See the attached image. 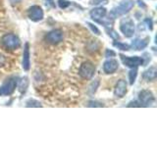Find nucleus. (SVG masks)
Returning a JSON list of instances; mask_svg holds the SVG:
<instances>
[{"label":"nucleus","mask_w":157,"mask_h":147,"mask_svg":"<svg viewBox=\"0 0 157 147\" xmlns=\"http://www.w3.org/2000/svg\"><path fill=\"white\" fill-rule=\"evenodd\" d=\"M120 31L126 37H132L135 33V23L131 18H124L120 22Z\"/></svg>","instance_id":"20e7f679"},{"label":"nucleus","mask_w":157,"mask_h":147,"mask_svg":"<svg viewBox=\"0 0 157 147\" xmlns=\"http://www.w3.org/2000/svg\"><path fill=\"white\" fill-rule=\"evenodd\" d=\"M145 23L148 24V28L151 31V29H152V20L151 19H146L145 20Z\"/></svg>","instance_id":"c85d7f7f"},{"label":"nucleus","mask_w":157,"mask_h":147,"mask_svg":"<svg viewBox=\"0 0 157 147\" xmlns=\"http://www.w3.org/2000/svg\"><path fill=\"white\" fill-rule=\"evenodd\" d=\"M18 85V80L17 77H12L6 80L3 85L0 86V96H6V95H11L15 91Z\"/></svg>","instance_id":"7ed1b4c3"},{"label":"nucleus","mask_w":157,"mask_h":147,"mask_svg":"<svg viewBox=\"0 0 157 147\" xmlns=\"http://www.w3.org/2000/svg\"><path fill=\"white\" fill-rule=\"evenodd\" d=\"M127 82L124 80H120L118 81V82L115 85V89H114V95L117 98H123L127 93Z\"/></svg>","instance_id":"9d476101"},{"label":"nucleus","mask_w":157,"mask_h":147,"mask_svg":"<svg viewBox=\"0 0 157 147\" xmlns=\"http://www.w3.org/2000/svg\"><path fill=\"white\" fill-rule=\"evenodd\" d=\"M26 106L27 107H42L40 102L36 100V99H32V98L26 102Z\"/></svg>","instance_id":"6ab92c4d"},{"label":"nucleus","mask_w":157,"mask_h":147,"mask_svg":"<svg viewBox=\"0 0 157 147\" xmlns=\"http://www.w3.org/2000/svg\"><path fill=\"white\" fill-rule=\"evenodd\" d=\"M58 5L61 9H66L71 5V2L68 0H58Z\"/></svg>","instance_id":"aec40b11"},{"label":"nucleus","mask_w":157,"mask_h":147,"mask_svg":"<svg viewBox=\"0 0 157 147\" xmlns=\"http://www.w3.org/2000/svg\"><path fill=\"white\" fill-rule=\"evenodd\" d=\"M134 5H135V2L132 1V0H123L117 7L112 9V11L109 14V18L114 20L116 18L124 16L125 14L129 13L131 11L132 7H134Z\"/></svg>","instance_id":"f257e3e1"},{"label":"nucleus","mask_w":157,"mask_h":147,"mask_svg":"<svg viewBox=\"0 0 157 147\" xmlns=\"http://www.w3.org/2000/svg\"><path fill=\"white\" fill-rule=\"evenodd\" d=\"M88 107H103V104L102 103H98L96 101H90Z\"/></svg>","instance_id":"b1692460"},{"label":"nucleus","mask_w":157,"mask_h":147,"mask_svg":"<svg viewBox=\"0 0 157 147\" xmlns=\"http://www.w3.org/2000/svg\"><path fill=\"white\" fill-rule=\"evenodd\" d=\"M150 38L149 37H145V38H136L135 40L132 41L131 47L135 50H141V49H144L147 45H148Z\"/></svg>","instance_id":"f8f14e48"},{"label":"nucleus","mask_w":157,"mask_h":147,"mask_svg":"<svg viewBox=\"0 0 157 147\" xmlns=\"http://www.w3.org/2000/svg\"><path fill=\"white\" fill-rule=\"evenodd\" d=\"M87 26L90 27V28L91 31H92L93 32H94L95 34H97V36H99V34H100V31L94 26V24H90V23H87Z\"/></svg>","instance_id":"4be33fe9"},{"label":"nucleus","mask_w":157,"mask_h":147,"mask_svg":"<svg viewBox=\"0 0 157 147\" xmlns=\"http://www.w3.org/2000/svg\"><path fill=\"white\" fill-rule=\"evenodd\" d=\"M43 10L38 5H33L28 10V17L33 22H39L43 19Z\"/></svg>","instance_id":"1a4fd4ad"},{"label":"nucleus","mask_w":157,"mask_h":147,"mask_svg":"<svg viewBox=\"0 0 157 147\" xmlns=\"http://www.w3.org/2000/svg\"><path fill=\"white\" fill-rule=\"evenodd\" d=\"M5 63H6V59H5V56L0 53V67H3L5 65Z\"/></svg>","instance_id":"a878e982"},{"label":"nucleus","mask_w":157,"mask_h":147,"mask_svg":"<svg viewBox=\"0 0 157 147\" xmlns=\"http://www.w3.org/2000/svg\"><path fill=\"white\" fill-rule=\"evenodd\" d=\"M113 45H114L116 48L120 49V50H122V51H128V50H130V48H131V46L129 45V44L119 42V41H118V42L114 41V42H113Z\"/></svg>","instance_id":"dca6fc26"},{"label":"nucleus","mask_w":157,"mask_h":147,"mask_svg":"<svg viewBox=\"0 0 157 147\" xmlns=\"http://www.w3.org/2000/svg\"><path fill=\"white\" fill-rule=\"evenodd\" d=\"M120 58L123 62V64L128 68H137L139 66H141L144 64V58H140L139 56L134 57H128L125 55H120Z\"/></svg>","instance_id":"6e6552de"},{"label":"nucleus","mask_w":157,"mask_h":147,"mask_svg":"<svg viewBox=\"0 0 157 147\" xmlns=\"http://www.w3.org/2000/svg\"><path fill=\"white\" fill-rule=\"evenodd\" d=\"M106 32H108V36H111L112 38H114V39H119L120 36H119V34H118L114 29H112V28H106Z\"/></svg>","instance_id":"412c9836"},{"label":"nucleus","mask_w":157,"mask_h":147,"mask_svg":"<svg viewBox=\"0 0 157 147\" xmlns=\"http://www.w3.org/2000/svg\"><path fill=\"white\" fill-rule=\"evenodd\" d=\"M116 56V53L113 51V50H110V49H107L106 52H105V57L109 58V57H115Z\"/></svg>","instance_id":"393cba45"},{"label":"nucleus","mask_w":157,"mask_h":147,"mask_svg":"<svg viewBox=\"0 0 157 147\" xmlns=\"http://www.w3.org/2000/svg\"><path fill=\"white\" fill-rule=\"evenodd\" d=\"M64 38V34L61 29H53V31L49 32L46 36H45V40L49 44H52V45H56V44L60 43L63 41Z\"/></svg>","instance_id":"0eeeda50"},{"label":"nucleus","mask_w":157,"mask_h":147,"mask_svg":"<svg viewBox=\"0 0 157 147\" xmlns=\"http://www.w3.org/2000/svg\"><path fill=\"white\" fill-rule=\"evenodd\" d=\"M45 4L47 7H55V3L53 2V0H45Z\"/></svg>","instance_id":"cd10ccee"},{"label":"nucleus","mask_w":157,"mask_h":147,"mask_svg":"<svg viewBox=\"0 0 157 147\" xmlns=\"http://www.w3.org/2000/svg\"><path fill=\"white\" fill-rule=\"evenodd\" d=\"M94 73H95V66L90 61L83 62L80 67V71H78L80 76L82 78H85V80H90L93 77V75H94Z\"/></svg>","instance_id":"39448f33"},{"label":"nucleus","mask_w":157,"mask_h":147,"mask_svg":"<svg viewBox=\"0 0 157 147\" xmlns=\"http://www.w3.org/2000/svg\"><path fill=\"white\" fill-rule=\"evenodd\" d=\"M107 14V11L104 7H97V8H94L92 9L90 11V17L92 20H94V21H97L99 22L101 19H103Z\"/></svg>","instance_id":"4468645a"},{"label":"nucleus","mask_w":157,"mask_h":147,"mask_svg":"<svg viewBox=\"0 0 157 147\" xmlns=\"http://www.w3.org/2000/svg\"><path fill=\"white\" fill-rule=\"evenodd\" d=\"M119 68V63L115 59H108L103 64V71L105 74H113Z\"/></svg>","instance_id":"9b49d317"},{"label":"nucleus","mask_w":157,"mask_h":147,"mask_svg":"<svg viewBox=\"0 0 157 147\" xmlns=\"http://www.w3.org/2000/svg\"><path fill=\"white\" fill-rule=\"evenodd\" d=\"M91 5H101V4H107L108 0H91L90 2Z\"/></svg>","instance_id":"5701e85b"},{"label":"nucleus","mask_w":157,"mask_h":147,"mask_svg":"<svg viewBox=\"0 0 157 147\" xmlns=\"http://www.w3.org/2000/svg\"><path fill=\"white\" fill-rule=\"evenodd\" d=\"M136 76H137V69L132 68V70L129 72V80H130L131 85H134V82L136 81Z\"/></svg>","instance_id":"a211bd4d"},{"label":"nucleus","mask_w":157,"mask_h":147,"mask_svg":"<svg viewBox=\"0 0 157 147\" xmlns=\"http://www.w3.org/2000/svg\"><path fill=\"white\" fill-rule=\"evenodd\" d=\"M99 85H100L99 80H96L94 81H92L91 85H90V87H88V92H90V94H94V93L96 92V90H97L98 86H99Z\"/></svg>","instance_id":"f3484780"},{"label":"nucleus","mask_w":157,"mask_h":147,"mask_svg":"<svg viewBox=\"0 0 157 147\" xmlns=\"http://www.w3.org/2000/svg\"><path fill=\"white\" fill-rule=\"evenodd\" d=\"M128 107H140L139 101H134V102H130Z\"/></svg>","instance_id":"bb28decb"},{"label":"nucleus","mask_w":157,"mask_h":147,"mask_svg":"<svg viewBox=\"0 0 157 147\" xmlns=\"http://www.w3.org/2000/svg\"><path fill=\"white\" fill-rule=\"evenodd\" d=\"M154 95L150 90L144 89L139 93V103L140 106L148 107L154 102Z\"/></svg>","instance_id":"423d86ee"},{"label":"nucleus","mask_w":157,"mask_h":147,"mask_svg":"<svg viewBox=\"0 0 157 147\" xmlns=\"http://www.w3.org/2000/svg\"><path fill=\"white\" fill-rule=\"evenodd\" d=\"M21 1H22V0H10V2H11L12 4H16V3H19Z\"/></svg>","instance_id":"c756f323"},{"label":"nucleus","mask_w":157,"mask_h":147,"mask_svg":"<svg viewBox=\"0 0 157 147\" xmlns=\"http://www.w3.org/2000/svg\"><path fill=\"white\" fill-rule=\"evenodd\" d=\"M1 42L5 47L9 49V50H15V49L19 48L20 45H21V40H20V38L13 33L4 34L2 36Z\"/></svg>","instance_id":"f03ea898"},{"label":"nucleus","mask_w":157,"mask_h":147,"mask_svg":"<svg viewBox=\"0 0 157 147\" xmlns=\"http://www.w3.org/2000/svg\"><path fill=\"white\" fill-rule=\"evenodd\" d=\"M22 66H23V69L25 71H29V67H31V59H29V42H27L26 44H25V47H24Z\"/></svg>","instance_id":"ddd939ff"},{"label":"nucleus","mask_w":157,"mask_h":147,"mask_svg":"<svg viewBox=\"0 0 157 147\" xmlns=\"http://www.w3.org/2000/svg\"><path fill=\"white\" fill-rule=\"evenodd\" d=\"M144 78L147 81H154L156 77H157V69L156 67H150L149 69H147V70L144 73V75H142Z\"/></svg>","instance_id":"2eb2a0df"}]
</instances>
